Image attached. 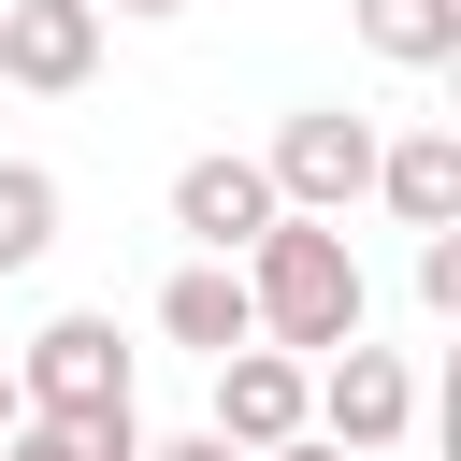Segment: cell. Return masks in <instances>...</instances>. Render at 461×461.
Instances as JSON below:
<instances>
[{"mask_svg": "<svg viewBox=\"0 0 461 461\" xmlns=\"http://www.w3.org/2000/svg\"><path fill=\"white\" fill-rule=\"evenodd\" d=\"M245 317H259V346H288V360H331V346H360V317H375V288H360V245L331 230V216H274L245 259Z\"/></svg>", "mask_w": 461, "mask_h": 461, "instance_id": "6da1fadb", "label": "cell"}, {"mask_svg": "<svg viewBox=\"0 0 461 461\" xmlns=\"http://www.w3.org/2000/svg\"><path fill=\"white\" fill-rule=\"evenodd\" d=\"M375 144H389L375 115H346V101H303V115L274 130V158H259V173H274V216H331V230H346V202L375 187Z\"/></svg>", "mask_w": 461, "mask_h": 461, "instance_id": "7a4b0ae2", "label": "cell"}, {"mask_svg": "<svg viewBox=\"0 0 461 461\" xmlns=\"http://www.w3.org/2000/svg\"><path fill=\"white\" fill-rule=\"evenodd\" d=\"M14 403L29 418H130V346H115V317H43L29 346H14Z\"/></svg>", "mask_w": 461, "mask_h": 461, "instance_id": "3957f363", "label": "cell"}, {"mask_svg": "<svg viewBox=\"0 0 461 461\" xmlns=\"http://www.w3.org/2000/svg\"><path fill=\"white\" fill-rule=\"evenodd\" d=\"M303 432H317V447H346V461H389V447L418 432V375H403L389 346H331V360H317V389H303Z\"/></svg>", "mask_w": 461, "mask_h": 461, "instance_id": "277c9868", "label": "cell"}, {"mask_svg": "<svg viewBox=\"0 0 461 461\" xmlns=\"http://www.w3.org/2000/svg\"><path fill=\"white\" fill-rule=\"evenodd\" d=\"M303 389H317V360H288V346H230L216 360V447H245V461H274V447H303Z\"/></svg>", "mask_w": 461, "mask_h": 461, "instance_id": "5b68a950", "label": "cell"}, {"mask_svg": "<svg viewBox=\"0 0 461 461\" xmlns=\"http://www.w3.org/2000/svg\"><path fill=\"white\" fill-rule=\"evenodd\" d=\"M101 72V0H0V86L72 101Z\"/></svg>", "mask_w": 461, "mask_h": 461, "instance_id": "8992f818", "label": "cell"}, {"mask_svg": "<svg viewBox=\"0 0 461 461\" xmlns=\"http://www.w3.org/2000/svg\"><path fill=\"white\" fill-rule=\"evenodd\" d=\"M173 230H187L202 259H245V245L274 230V173H259V158H187V173H173Z\"/></svg>", "mask_w": 461, "mask_h": 461, "instance_id": "52a82bcc", "label": "cell"}, {"mask_svg": "<svg viewBox=\"0 0 461 461\" xmlns=\"http://www.w3.org/2000/svg\"><path fill=\"white\" fill-rule=\"evenodd\" d=\"M375 202H389L403 230H461V130H403V144H375Z\"/></svg>", "mask_w": 461, "mask_h": 461, "instance_id": "ba28073f", "label": "cell"}, {"mask_svg": "<svg viewBox=\"0 0 461 461\" xmlns=\"http://www.w3.org/2000/svg\"><path fill=\"white\" fill-rule=\"evenodd\" d=\"M158 331H173L187 360H230V346H259V317H245V274H230V259H187V274L158 288Z\"/></svg>", "mask_w": 461, "mask_h": 461, "instance_id": "9c48e42d", "label": "cell"}, {"mask_svg": "<svg viewBox=\"0 0 461 461\" xmlns=\"http://www.w3.org/2000/svg\"><path fill=\"white\" fill-rule=\"evenodd\" d=\"M346 14H360V43L389 72H447L461 58V0H346Z\"/></svg>", "mask_w": 461, "mask_h": 461, "instance_id": "30bf717a", "label": "cell"}, {"mask_svg": "<svg viewBox=\"0 0 461 461\" xmlns=\"http://www.w3.org/2000/svg\"><path fill=\"white\" fill-rule=\"evenodd\" d=\"M0 461H144V418H14Z\"/></svg>", "mask_w": 461, "mask_h": 461, "instance_id": "8fae6325", "label": "cell"}, {"mask_svg": "<svg viewBox=\"0 0 461 461\" xmlns=\"http://www.w3.org/2000/svg\"><path fill=\"white\" fill-rule=\"evenodd\" d=\"M58 245V173L43 158H0V274H29Z\"/></svg>", "mask_w": 461, "mask_h": 461, "instance_id": "7c38bea8", "label": "cell"}, {"mask_svg": "<svg viewBox=\"0 0 461 461\" xmlns=\"http://www.w3.org/2000/svg\"><path fill=\"white\" fill-rule=\"evenodd\" d=\"M418 303L461 317V230H418Z\"/></svg>", "mask_w": 461, "mask_h": 461, "instance_id": "4fadbf2b", "label": "cell"}, {"mask_svg": "<svg viewBox=\"0 0 461 461\" xmlns=\"http://www.w3.org/2000/svg\"><path fill=\"white\" fill-rule=\"evenodd\" d=\"M144 461H245V447H216V432H173V447H144Z\"/></svg>", "mask_w": 461, "mask_h": 461, "instance_id": "5bb4252c", "label": "cell"}, {"mask_svg": "<svg viewBox=\"0 0 461 461\" xmlns=\"http://www.w3.org/2000/svg\"><path fill=\"white\" fill-rule=\"evenodd\" d=\"M14 418H29V403H14V360H0V432H14Z\"/></svg>", "mask_w": 461, "mask_h": 461, "instance_id": "9a60e30c", "label": "cell"}, {"mask_svg": "<svg viewBox=\"0 0 461 461\" xmlns=\"http://www.w3.org/2000/svg\"><path fill=\"white\" fill-rule=\"evenodd\" d=\"M274 461H346V447H317V432H303V447H274Z\"/></svg>", "mask_w": 461, "mask_h": 461, "instance_id": "2e32d148", "label": "cell"}, {"mask_svg": "<svg viewBox=\"0 0 461 461\" xmlns=\"http://www.w3.org/2000/svg\"><path fill=\"white\" fill-rule=\"evenodd\" d=\"M115 14H187V0H115Z\"/></svg>", "mask_w": 461, "mask_h": 461, "instance_id": "e0dca14e", "label": "cell"}]
</instances>
